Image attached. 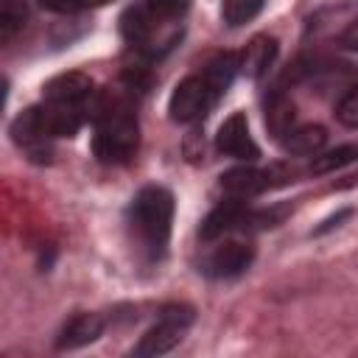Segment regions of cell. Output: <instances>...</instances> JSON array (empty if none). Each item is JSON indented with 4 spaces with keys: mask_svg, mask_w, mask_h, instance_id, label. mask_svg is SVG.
Listing matches in <instances>:
<instances>
[{
    "mask_svg": "<svg viewBox=\"0 0 358 358\" xmlns=\"http://www.w3.org/2000/svg\"><path fill=\"white\" fill-rule=\"evenodd\" d=\"M171 221H173V196L165 187L148 185L131 199L129 224L140 249L151 260L165 255V246L171 238Z\"/></svg>",
    "mask_w": 358,
    "mask_h": 358,
    "instance_id": "cell-1",
    "label": "cell"
},
{
    "mask_svg": "<svg viewBox=\"0 0 358 358\" xmlns=\"http://www.w3.org/2000/svg\"><path fill=\"white\" fill-rule=\"evenodd\" d=\"M95 137H92V154L106 165L129 162L140 145V129L137 117L123 103H98L95 106Z\"/></svg>",
    "mask_w": 358,
    "mask_h": 358,
    "instance_id": "cell-2",
    "label": "cell"
},
{
    "mask_svg": "<svg viewBox=\"0 0 358 358\" xmlns=\"http://www.w3.org/2000/svg\"><path fill=\"white\" fill-rule=\"evenodd\" d=\"M190 322H193V310H190V308H185V305H171V308H165V310L159 313V322L137 341L134 355H137V358H154V355L171 352V350L182 341V336H185V330H187Z\"/></svg>",
    "mask_w": 358,
    "mask_h": 358,
    "instance_id": "cell-3",
    "label": "cell"
},
{
    "mask_svg": "<svg viewBox=\"0 0 358 358\" xmlns=\"http://www.w3.org/2000/svg\"><path fill=\"white\" fill-rule=\"evenodd\" d=\"M215 101H218V92L207 84L204 76H187L185 81L176 84L168 112H171V120L176 123H193L204 117Z\"/></svg>",
    "mask_w": 358,
    "mask_h": 358,
    "instance_id": "cell-4",
    "label": "cell"
},
{
    "mask_svg": "<svg viewBox=\"0 0 358 358\" xmlns=\"http://www.w3.org/2000/svg\"><path fill=\"white\" fill-rule=\"evenodd\" d=\"M45 101L76 106V109H87V106L95 103V84L84 73H62V76L48 81Z\"/></svg>",
    "mask_w": 358,
    "mask_h": 358,
    "instance_id": "cell-5",
    "label": "cell"
},
{
    "mask_svg": "<svg viewBox=\"0 0 358 358\" xmlns=\"http://www.w3.org/2000/svg\"><path fill=\"white\" fill-rule=\"evenodd\" d=\"M215 145H218L221 154L235 157V159H243V162H252V159L260 157V148H257V143L249 134V123H246V115L243 112H232L221 123L218 137H215Z\"/></svg>",
    "mask_w": 358,
    "mask_h": 358,
    "instance_id": "cell-6",
    "label": "cell"
},
{
    "mask_svg": "<svg viewBox=\"0 0 358 358\" xmlns=\"http://www.w3.org/2000/svg\"><path fill=\"white\" fill-rule=\"evenodd\" d=\"M255 260V246L243 243V241H227L221 243L204 263V271L210 277H235L241 271H246Z\"/></svg>",
    "mask_w": 358,
    "mask_h": 358,
    "instance_id": "cell-7",
    "label": "cell"
},
{
    "mask_svg": "<svg viewBox=\"0 0 358 358\" xmlns=\"http://www.w3.org/2000/svg\"><path fill=\"white\" fill-rule=\"evenodd\" d=\"M274 179V171H257V168H232L221 176V190L229 199H252L257 193H263Z\"/></svg>",
    "mask_w": 358,
    "mask_h": 358,
    "instance_id": "cell-8",
    "label": "cell"
},
{
    "mask_svg": "<svg viewBox=\"0 0 358 358\" xmlns=\"http://www.w3.org/2000/svg\"><path fill=\"white\" fill-rule=\"evenodd\" d=\"M246 218H249L246 204H243L241 199H229V196H227V201H221V204L204 218V224H201V241H215V238H221V235L229 232V229L246 227Z\"/></svg>",
    "mask_w": 358,
    "mask_h": 358,
    "instance_id": "cell-9",
    "label": "cell"
},
{
    "mask_svg": "<svg viewBox=\"0 0 358 358\" xmlns=\"http://www.w3.org/2000/svg\"><path fill=\"white\" fill-rule=\"evenodd\" d=\"M101 333H103V319L98 313H76L62 327V333L56 338V347L59 350H76V347L92 344Z\"/></svg>",
    "mask_w": 358,
    "mask_h": 358,
    "instance_id": "cell-10",
    "label": "cell"
},
{
    "mask_svg": "<svg viewBox=\"0 0 358 358\" xmlns=\"http://www.w3.org/2000/svg\"><path fill=\"white\" fill-rule=\"evenodd\" d=\"M274 56H277V42L271 36H255L246 45V50L241 53V59H238L241 62V73H246L249 78H260L271 67Z\"/></svg>",
    "mask_w": 358,
    "mask_h": 358,
    "instance_id": "cell-11",
    "label": "cell"
},
{
    "mask_svg": "<svg viewBox=\"0 0 358 358\" xmlns=\"http://www.w3.org/2000/svg\"><path fill=\"white\" fill-rule=\"evenodd\" d=\"M327 143V131L322 126H296L288 131L285 137V148L291 154H299V157H310V154H319L322 145Z\"/></svg>",
    "mask_w": 358,
    "mask_h": 358,
    "instance_id": "cell-12",
    "label": "cell"
},
{
    "mask_svg": "<svg viewBox=\"0 0 358 358\" xmlns=\"http://www.w3.org/2000/svg\"><path fill=\"white\" fill-rule=\"evenodd\" d=\"M241 70V62H238V56L235 53H221V56H215L207 67H204V78H207V84L221 95L229 84H232V78H235V73Z\"/></svg>",
    "mask_w": 358,
    "mask_h": 358,
    "instance_id": "cell-13",
    "label": "cell"
},
{
    "mask_svg": "<svg viewBox=\"0 0 358 358\" xmlns=\"http://www.w3.org/2000/svg\"><path fill=\"white\" fill-rule=\"evenodd\" d=\"M266 123L271 126V131L277 137H282V134L288 137V131L294 129V103L282 95H274L266 106Z\"/></svg>",
    "mask_w": 358,
    "mask_h": 358,
    "instance_id": "cell-14",
    "label": "cell"
},
{
    "mask_svg": "<svg viewBox=\"0 0 358 358\" xmlns=\"http://www.w3.org/2000/svg\"><path fill=\"white\" fill-rule=\"evenodd\" d=\"M28 20L25 0H0V39L8 42Z\"/></svg>",
    "mask_w": 358,
    "mask_h": 358,
    "instance_id": "cell-15",
    "label": "cell"
},
{
    "mask_svg": "<svg viewBox=\"0 0 358 358\" xmlns=\"http://www.w3.org/2000/svg\"><path fill=\"white\" fill-rule=\"evenodd\" d=\"M358 159V143H347V145H338L322 157H316L310 162V173H327V171H336V168H344L350 162Z\"/></svg>",
    "mask_w": 358,
    "mask_h": 358,
    "instance_id": "cell-16",
    "label": "cell"
},
{
    "mask_svg": "<svg viewBox=\"0 0 358 358\" xmlns=\"http://www.w3.org/2000/svg\"><path fill=\"white\" fill-rule=\"evenodd\" d=\"M260 8H263V0H224L221 14H224V22L227 25L238 28V25L255 20L260 14Z\"/></svg>",
    "mask_w": 358,
    "mask_h": 358,
    "instance_id": "cell-17",
    "label": "cell"
},
{
    "mask_svg": "<svg viewBox=\"0 0 358 358\" xmlns=\"http://www.w3.org/2000/svg\"><path fill=\"white\" fill-rule=\"evenodd\" d=\"M336 117H338V123L358 129V84L341 95V101L336 103Z\"/></svg>",
    "mask_w": 358,
    "mask_h": 358,
    "instance_id": "cell-18",
    "label": "cell"
},
{
    "mask_svg": "<svg viewBox=\"0 0 358 358\" xmlns=\"http://www.w3.org/2000/svg\"><path fill=\"white\" fill-rule=\"evenodd\" d=\"M145 3V8L154 14V17H159V20H176V17H182L185 11H187V6H190V0H143Z\"/></svg>",
    "mask_w": 358,
    "mask_h": 358,
    "instance_id": "cell-19",
    "label": "cell"
},
{
    "mask_svg": "<svg viewBox=\"0 0 358 358\" xmlns=\"http://www.w3.org/2000/svg\"><path fill=\"white\" fill-rule=\"evenodd\" d=\"M109 0H39L42 8H50L56 14H76V11H84V8H95V6H103Z\"/></svg>",
    "mask_w": 358,
    "mask_h": 358,
    "instance_id": "cell-20",
    "label": "cell"
},
{
    "mask_svg": "<svg viewBox=\"0 0 358 358\" xmlns=\"http://www.w3.org/2000/svg\"><path fill=\"white\" fill-rule=\"evenodd\" d=\"M341 45H347V48L358 50V20H355V22H350V28L341 34Z\"/></svg>",
    "mask_w": 358,
    "mask_h": 358,
    "instance_id": "cell-21",
    "label": "cell"
}]
</instances>
